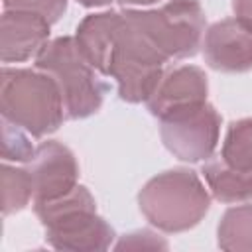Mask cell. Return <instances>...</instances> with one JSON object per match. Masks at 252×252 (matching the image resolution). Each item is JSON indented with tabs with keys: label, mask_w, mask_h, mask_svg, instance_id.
<instances>
[{
	"label": "cell",
	"mask_w": 252,
	"mask_h": 252,
	"mask_svg": "<svg viewBox=\"0 0 252 252\" xmlns=\"http://www.w3.org/2000/svg\"><path fill=\"white\" fill-rule=\"evenodd\" d=\"M116 2H120L122 6H150L159 0H116Z\"/></svg>",
	"instance_id": "44dd1931"
},
{
	"label": "cell",
	"mask_w": 252,
	"mask_h": 252,
	"mask_svg": "<svg viewBox=\"0 0 252 252\" xmlns=\"http://www.w3.org/2000/svg\"><path fill=\"white\" fill-rule=\"evenodd\" d=\"M217 242L226 252H252V205H238L224 211Z\"/></svg>",
	"instance_id": "5bb4252c"
},
{
	"label": "cell",
	"mask_w": 252,
	"mask_h": 252,
	"mask_svg": "<svg viewBox=\"0 0 252 252\" xmlns=\"http://www.w3.org/2000/svg\"><path fill=\"white\" fill-rule=\"evenodd\" d=\"M24 128L2 118V159L28 163L35 152L30 138L22 132Z\"/></svg>",
	"instance_id": "e0dca14e"
},
{
	"label": "cell",
	"mask_w": 252,
	"mask_h": 252,
	"mask_svg": "<svg viewBox=\"0 0 252 252\" xmlns=\"http://www.w3.org/2000/svg\"><path fill=\"white\" fill-rule=\"evenodd\" d=\"M33 197V183L28 169L2 165V215H14L28 207L30 199Z\"/></svg>",
	"instance_id": "2e32d148"
},
{
	"label": "cell",
	"mask_w": 252,
	"mask_h": 252,
	"mask_svg": "<svg viewBox=\"0 0 252 252\" xmlns=\"http://www.w3.org/2000/svg\"><path fill=\"white\" fill-rule=\"evenodd\" d=\"M120 24H122V14L110 10V12L85 16L75 30V41L81 53L98 73L106 77Z\"/></svg>",
	"instance_id": "7c38bea8"
},
{
	"label": "cell",
	"mask_w": 252,
	"mask_h": 252,
	"mask_svg": "<svg viewBox=\"0 0 252 252\" xmlns=\"http://www.w3.org/2000/svg\"><path fill=\"white\" fill-rule=\"evenodd\" d=\"M207 93L209 81L205 71L195 65H181L159 79L146 106L152 116L161 118L173 110L207 102Z\"/></svg>",
	"instance_id": "30bf717a"
},
{
	"label": "cell",
	"mask_w": 252,
	"mask_h": 252,
	"mask_svg": "<svg viewBox=\"0 0 252 252\" xmlns=\"http://www.w3.org/2000/svg\"><path fill=\"white\" fill-rule=\"evenodd\" d=\"M203 55L211 69L246 73L252 69V28L236 18H224L205 30Z\"/></svg>",
	"instance_id": "9c48e42d"
},
{
	"label": "cell",
	"mask_w": 252,
	"mask_h": 252,
	"mask_svg": "<svg viewBox=\"0 0 252 252\" xmlns=\"http://www.w3.org/2000/svg\"><path fill=\"white\" fill-rule=\"evenodd\" d=\"M234 18L252 28V0H232Z\"/></svg>",
	"instance_id": "ffe728a7"
},
{
	"label": "cell",
	"mask_w": 252,
	"mask_h": 252,
	"mask_svg": "<svg viewBox=\"0 0 252 252\" xmlns=\"http://www.w3.org/2000/svg\"><path fill=\"white\" fill-rule=\"evenodd\" d=\"M220 158L242 171H252V118H240L230 122Z\"/></svg>",
	"instance_id": "9a60e30c"
},
{
	"label": "cell",
	"mask_w": 252,
	"mask_h": 252,
	"mask_svg": "<svg viewBox=\"0 0 252 252\" xmlns=\"http://www.w3.org/2000/svg\"><path fill=\"white\" fill-rule=\"evenodd\" d=\"M124 16L169 61L193 57L205 35V12L199 0H169L156 10H126Z\"/></svg>",
	"instance_id": "5b68a950"
},
{
	"label": "cell",
	"mask_w": 252,
	"mask_h": 252,
	"mask_svg": "<svg viewBox=\"0 0 252 252\" xmlns=\"http://www.w3.org/2000/svg\"><path fill=\"white\" fill-rule=\"evenodd\" d=\"M163 63L167 59L122 12V24L108 65V77L116 79L118 96L130 104L146 102L163 77Z\"/></svg>",
	"instance_id": "8992f818"
},
{
	"label": "cell",
	"mask_w": 252,
	"mask_h": 252,
	"mask_svg": "<svg viewBox=\"0 0 252 252\" xmlns=\"http://www.w3.org/2000/svg\"><path fill=\"white\" fill-rule=\"evenodd\" d=\"M33 183V201L57 199L77 187L79 163L75 154L61 142L47 140L39 144L28 161Z\"/></svg>",
	"instance_id": "ba28073f"
},
{
	"label": "cell",
	"mask_w": 252,
	"mask_h": 252,
	"mask_svg": "<svg viewBox=\"0 0 252 252\" xmlns=\"http://www.w3.org/2000/svg\"><path fill=\"white\" fill-rule=\"evenodd\" d=\"M0 112L4 120L24 128L33 138L55 132L67 118L53 77L18 67L0 71Z\"/></svg>",
	"instance_id": "7a4b0ae2"
},
{
	"label": "cell",
	"mask_w": 252,
	"mask_h": 252,
	"mask_svg": "<svg viewBox=\"0 0 252 252\" xmlns=\"http://www.w3.org/2000/svg\"><path fill=\"white\" fill-rule=\"evenodd\" d=\"M35 67L57 83L69 120L89 118L102 106L106 85L96 77L75 37L61 35L47 41L35 55Z\"/></svg>",
	"instance_id": "277c9868"
},
{
	"label": "cell",
	"mask_w": 252,
	"mask_h": 252,
	"mask_svg": "<svg viewBox=\"0 0 252 252\" xmlns=\"http://www.w3.org/2000/svg\"><path fill=\"white\" fill-rule=\"evenodd\" d=\"M81 6L85 8H98V6H106L110 4V0H77Z\"/></svg>",
	"instance_id": "7402d4cb"
},
{
	"label": "cell",
	"mask_w": 252,
	"mask_h": 252,
	"mask_svg": "<svg viewBox=\"0 0 252 252\" xmlns=\"http://www.w3.org/2000/svg\"><path fill=\"white\" fill-rule=\"evenodd\" d=\"M33 213L45 228V240L55 250L100 252L114 242V228L96 215V201L85 185L69 193L33 201Z\"/></svg>",
	"instance_id": "6da1fadb"
},
{
	"label": "cell",
	"mask_w": 252,
	"mask_h": 252,
	"mask_svg": "<svg viewBox=\"0 0 252 252\" xmlns=\"http://www.w3.org/2000/svg\"><path fill=\"white\" fill-rule=\"evenodd\" d=\"M211 195L220 203L252 201V171H242L228 165L224 159H215L201 169Z\"/></svg>",
	"instance_id": "4fadbf2b"
},
{
	"label": "cell",
	"mask_w": 252,
	"mask_h": 252,
	"mask_svg": "<svg viewBox=\"0 0 252 252\" xmlns=\"http://www.w3.org/2000/svg\"><path fill=\"white\" fill-rule=\"evenodd\" d=\"M220 114L209 102L185 106L159 118V136L167 152L181 161L209 159L220 136Z\"/></svg>",
	"instance_id": "52a82bcc"
},
{
	"label": "cell",
	"mask_w": 252,
	"mask_h": 252,
	"mask_svg": "<svg viewBox=\"0 0 252 252\" xmlns=\"http://www.w3.org/2000/svg\"><path fill=\"white\" fill-rule=\"evenodd\" d=\"M116 250H124V248H161V250H167V242L158 236L156 232L152 230H134L130 234H124L116 244H114Z\"/></svg>",
	"instance_id": "d6986e66"
},
{
	"label": "cell",
	"mask_w": 252,
	"mask_h": 252,
	"mask_svg": "<svg viewBox=\"0 0 252 252\" xmlns=\"http://www.w3.org/2000/svg\"><path fill=\"white\" fill-rule=\"evenodd\" d=\"M144 219L161 232H185L197 226L211 207V195L191 169H167L152 177L138 193Z\"/></svg>",
	"instance_id": "3957f363"
},
{
	"label": "cell",
	"mask_w": 252,
	"mask_h": 252,
	"mask_svg": "<svg viewBox=\"0 0 252 252\" xmlns=\"http://www.w3.org/2000/svg\"><path fill=\"white\" fill-rule=\"evenodd\" d=\"M51 24L32 12L4 10L0 24L2 63H22L35 57L49 41Z\"/></svg>",
	"instance_id": "8fae6325"
},
{
	"label": "cell",
	"mask_w": 252,
	"mask_h": 252,
	"mask_svg": "<svg viewBox=\"0 0 252 252\" xmlns=\"http://www.w3.org/2000/svg\"><path fill=\"white\" fill-rule=\"evenodd\" d=\"M4 10H22L45 18L49 24L59 22L67 10V0H4Z\"/></svg>",
	"instance_id": "ac0fdd59"
}]
</instances>
